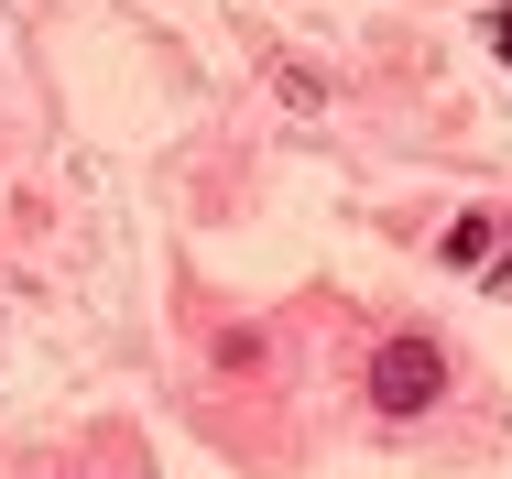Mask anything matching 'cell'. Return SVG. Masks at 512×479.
<instances>
[{
	"mask_svg": "<svg viewBox=\"0 0 512 479\" xmlns=\"http://www.w3.org/2000/svg\"><path fill=\"white\" fill-rule=\"evenodd\" d=\"M436 392H447V349H436V338H382V360H371V403H382L393 425H414Z\"/></svg>",
	"mask_w": 512,
	"mask_h": 479,
	"instance_id": "obj_1",
	"label": "cell"
},
{
	"mask_svg": "<svg viewBox=\"0 0 512 479\" xmlns=\"http://www.w3.org/2000/svg\"><path fill=\"white\" fill-rule=\"evenodd\" d=\"M447 262L480 273V262H491V218H458V229H447Z\"/></svg>",
	"mask_w": 512,
	"mask_h": 479,
	"instance_id": "obj_2",
	"label": "cell"
},
{
	"mask_svg": "<svg viewBox=\"0 0 512 479\" xmlns=\"http://www.w3.org/2000/svg\"><path fill=\"white\" fill-rule=\"evenodd\" d=\"M480 33H491V55H512V0H502V11H480Z\"/></svg>",
	"mask_w": 512,
	"mask_h": 479,
	"instance_id": "obj_3",
	"label": "cell"
},
{
	"mask_svg": "<svg viewBox=\"0 0 512 479\" xmlns=\"http://www.w3.org/2000/svg\"><path fill=\"white\" fill-rule=\"evenodd\" d=\"M480 284H491V294H512V240L491 251V262H480Z\"/></svg>",
	"mask_w": 512,
	"mask_h": 479,
	"instance_id": "obj_4",
	"label": "cell"
}]
</instances>
